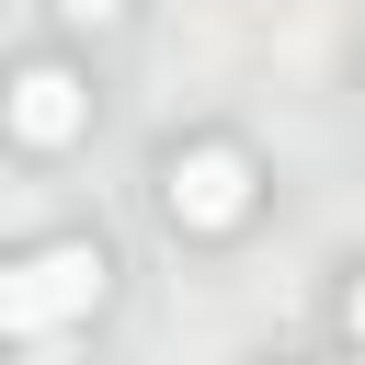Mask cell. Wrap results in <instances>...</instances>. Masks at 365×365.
Here are the masks:
<instances>
[{
    "instance_id": "6da1fadb",
    "label": "cell",
    "mask_w": 365,
    "mask_h": 365,
    "mask_svg": "<svg viewBox=\"0 0 365 365\" xmlns=\"http://www.w3.org/2000/svg\"><path fill=\"white\" fill-rule=\"evenodd\" d=\"M103 251L91 240H46V251H11L0 262V331H68L103 308Z\"/></svg>"
},
{
    "instance_id": "5b68a950",
    "label": "cell",
    "mask_w": 365,
    "mask_h": 365,
    "mask_svg": "<svg viewBox=\"0 0 365 365\" xmlns=\"http://www.w3.org/2000/svg\"><path fill=\"white\" fill-rule=\"evenodd\" d=\"M342 319H354V342H365V274H354V308H342Z\"/></svg>"
},
{
    "instance_id": "3957f363",
    "label": "cell",
    "mask_w": 365,
    "mask_h": 365,
    "mask_svg": "<svg viewBox=\"0 0 365 365\" xmlns=\"http://www.w3.org/2000/svg\"><path fill=\"white\" fill-rule=\"evenodd\" d=\"M0 125H11L23 148H68V137L91 125V80H80V68H57V57H34V68H11V80H0Z\"/></svg>"
},
{
    "instance_id": "7a4b0ae2",
    "label": "cell",
    "mask_w": 365,
    "mask_h": 365,
    "mask_svg": "<svg viewBox=\"0 0 365 365\" xmlns=\"http://www.w3.org/2000/svg\"><path fill=\"white\" fill-rule=\"evenodd\" d=\"M251 194H262V182H251V160H240V148H217V137H205V148H171V171H160V205H171V228H194V240L240 228V217H251Z\"/></svg>"
},
{
    "instance_id": "277c9868",
    "label": "cell",
    "mask_w": 365,
    "mask_h": 365,
    "mask_svg": "<svg viewBox=\"0 0 365 365\" xmlns=\"http://www.w3.org/2000/svg\"><path fill=\"white\" fill-rule=\"evenodd\" d=\"M57 11H68V23H114L125 0H57Z\"/></svg>"
}]
</instances>
